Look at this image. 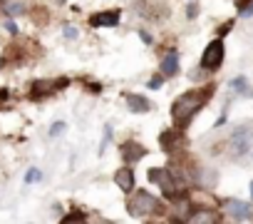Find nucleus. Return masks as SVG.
I'll return each mask as SVG.
<instances>
[{
  "mask_svg": "<svg viewBox=\"0 0 253 224\" xmlns=\"http://www.w3.org/2000/svg\"><path fill=\"white\" fill-rule=\"evenodd\" d=\"M211 95H213V85H206V87H199V90H191V92H184L181 97H176L174 105H171L174 125L179 130H184L196 112L204 110V105L211 100Z\"/></svg>",
  "mask_w": 253,
  "mask_h": 224,
  "instance_id": "obj_1",
  "label": "nucleus"
},
{
  "mask_svg": "<svg viewBox=\"0 0 253 224\" xmlns=\"http://www.w3.org/2000/svg\"><path fill=\"white\" fill-rule=\"evenodd\" d=\"M129 214L132 217H137V219H142V217H149V214H154V212H162L164 209V204L154 197V194H149V192H144V189H139L132 199H129Z\"/></svg>",
  "mask_w": 253,
  "mask_h": 224,
  "instance_id": "obj_2",
  "label": "nucleus"
},
{
  "mask_svg": "<svg viewBox=\"0 0 253 224\" xmlns=\"http://www.w3.org/2000/svg\"><path fill=\"white\" fill-rule=\"evenodd\" d=\"M149 179H152V182H157V184L162 187L164 197H169V199L181 197V194H179V189H176V174H174L171 169L154 167V169H149Z\"/></svg>",
  "mask_w": 253,
  "mask_h": 224,
  "instance_id": "obj_3",
  "label": "nucleus"
},
{
  "mask_svg": "<svg viewBox=\"0 0 253 224\" xmlns=\"http://www.w3.org/2000/svg\"><path fill=\"white\" fill-rule=\"evenodd\" d=\"M221 62H223V40L218 38V40H213V43L206 45L204 57H201V67L204 70H216Z\"/></svg>",
  "mask_w": 253,
  "mask_h": 224,
  "instance_id": "obj_4",
  "label": "nucleus"
},
{
  "mask_svg": "<svg viewBox=\"0 0 253 224\" xmlns=\"http://www.w3.org/2000/svg\"><path fill=\"white\" fill-rule=\"evenodd\" d=\"M231 145H233V155L236 157H246L253 150V130H248V127L236 130L233 137H231Z\"/></svg>",
  "mask_w": 253,
  "mask_h": 224,
  "instance_id": "obj_5",
  "label": "nucleus"
},
{
  "mask_svg": "<svg viewBox=\"0 0 253 224\" xmlns=\"http://www.w3.org/2000/svg\"><path fill=\"white\" fill-rule=\"evenodd\" d=\"M65 85H67L65 77H62V80H38V82H33V97H35V100H38V97H45V95H50V92L65 87Z\"/></svg>",
  "mask_w": 253,
  "mask_h": 224,
  "instance_id": "obj_6",
  "label": "nucleus"
},
{
  "mask_svg": "<svg viewBox=\"0 0 253 224\" xmlns=\"http://www.w3.org/2000/svg\"><path fill=\"white\" fill-rule=\"evenodd\" d=\"M114 182H117V187H119L122 192L129 194V192L134 189V169H132V167H119V169L114 172Z\"/></svg>",
  "mask_w": 253,
  "mask_h": 224,
  "instance_id": "obj_7",
  "label": "nucleus"
},
{
  "mask_svg": "<svg viewBox=\"0 0 253 224\" xmlns=\"http://www.w3.org/2000/svg\"><path fill=\"white\" fill-rule=\"evenodd\" d=\"M226 212H228V217H233V219H251V217H253V207L246 204V202H238V199L226 202Z\"/></svg>",
  "mask_w": 253,
  "mask_h": 224,
  "instance_id": "obj_8",
  "label": "nucleus"
},
{
  "mask_svg": "<svg viewBox=\"0 0 253 224\" xmlns=\"http://www.w3.org/2000/svg\"><path fill=\"white\" fill-rule=\"evenodd\" d=\"M117 23H119V10H104V13H97L89 18L92 28H112Z\"/></svg>",
  "mask_w": 253,
  "mask_h": 224,
  "instance_id": "obj_9",
  "label": "nucleus"
},
{
  "mask_svg": "<svg viewBox=\"0 0 253 224\" xmlns=\"http://www.w3.org/2000/svg\"><path fill=\"white\" fill-rule=\"evenodd\" d=\"M147 155V150L142 147V145H137V142H124L122 145V157H124V162H137V160H142Z\"/></svg>",
  "mask_w": 253,
  "mask_h": 224,
  "instance_id": "obj_10",
  "label": "nucleus"
},
{
  "mask_svg": "<svg viewBox=\"0 0 253 224\" xmlns=\"http://www.w3.org/2000/svg\"><path fill=\"white\" fill-rule=\"evenodd\" d=\"M162 72H164V77H174V75L179 72V53H176V50H171V53L164 55V60H162Z\"/></svg>",
  "mask_w": 253,
  "mask_h": 224,
  "instance_id": "obj_11",
  "label": "nucleus"
},
{
  "mask_svg": "<svg viewBox=\"0 0 253 224\" xmlns=\"http://www.w3.org/2000/svg\"><path fill=\"white\" fill-rule=\"evenodd\" d=\"M189 222H194V224H213V222H218V214H216V209H196L189 217Z\"/></svg>",
  "mask_w": 253,
  "mask_h": 224,
  "instance_id": "obj_12",
  "label": "nucleus"
},
{
  "mask_svg": "<svg viewBox=\"0 0 253 224\" xmlns=\"http://www.w3.org/2000/svg\"><path fill=\"white\" fill-rule=\"evenodd\" d=\"M126 105H129V110L132 112H149L152 110V105H149V100L147 97H142V95H126Z\"/></svg>",
  "mask_w": 253,
  "mask_h": 224,
  "instance_id": "obj_13",
  "label": "nucleus"
},
{
  "mask_svg": "<svg viewBox=\"0 0 253 224\" xmlns=\"http://www.w3.org/2000/svg\"><path fill=\"white\" fill-rule=\"evenodd\" d=\"M231 87H233L238 95H253L251 87H248V82H246V77H233V80H231Z\"/></svg>",
  "mask_w": 253,
  "mask_h": 224,
  "instance_id": "obj_14",
  "label": "nucleus"
},
{
  "mask_svg": "<svg viewBox=\"0 0 253 224\" xmlns=\"http://www.w3.org/2000/svg\"><path fill=\"white\" fill-rule=\"evenodd\" d=\"M176 142H179V135H176V130H174V132H164V135H162V147H164L167 152H171Z\"/></svg>",
  "mask_w": 253,
  "mask_h": 224,
  "instance_id": "obj_15",
  "label": "nucleus"
},
{
  "mask_svg": "<svg viewBox=\"0 0 253 224\" xmlns=\"http://www.w3.org/2000/svg\"><path fill=\"white\" fill-rule=\"evenodd\" d=\"M5 13H8V15H23L25 8H23V3H8V5H5Z\"/></svg>",
  "mask_w": 253,
  "mask_h": 224,
  "instance_id": "obj_16",
  "label": "nucleus"
},
{
  "mask_svg": "<svg viewBox=\"0 0 253 224\" xmlns=\"http://www.w3.org/2000/svg\"><path fill=\"white\" fill-rule=\"evenodd\" d=\"M42 179V172L40 169H30L28 174H25V182H40Z\"/></svg>",
  "mask_w": 253,
  "mask_h": 224,
  "instance_id": "obj_17",
  "label": "nucleus"
},
{
  "mask_svg": "<svg viewBox=\"0 0 253 224\" xmlns=\"http://www.w3.org/2000/svg\"><path fill=\"white\" fill-rule=\"evenodd\" d=\"M162 85H164V77H162V75H154V77L149 80V90H159Z\"/></svg>",
  "mask_w": 253,
  "mask_h": 224,
  "instance_id": "obj_18",
  "label": "nucleus"
},
{
  "mask_svg": "<svg viewBox=\"0 0 253 224\" xmlns=\"http://www.w3.org/2000/svg\"><path fill=\"white\" fill-rule=\"evenodd\" d=\"M62 132H65V122H55V125L50 127V135H52V137H57V135H62Z\"/></svg>",
  "mask_w": 253,
  "mask_h": 224,
  "instance_id": "obj_19",
  "label": "nucleus"
},
{
  "mask_svg": "<svg viewBox=\"0 0 253 224\" xmlns=\"http://www.w3.org/2000/svg\"><path fill=\"white\" fill-rule=\"evenodd\" d=\"M77 219H84V214L82 212H72V214L65 217V222H77Z\"/></svg>",
  "mask_w": 253,
  "mask_h": 224,
  "instance_id": "obj_20",
  "label": "nucleus"
},
{
  "mask_svg": "<svg viewBox=\"0 0 253 224\" xmlns=\"http://www.w3.org/2000/svg\"><path fill=\"white\" fill-rule=\"evenodd\" d=\"M65 38H70V40H75V38H77V30H75L72 25H70V28H65Z\"/></svg>",
  "mask_w": 253,
  "mask_h": 224,
  "instance_id": "obj_21",
  "label": "nucleus"
},
{
  "mask_svg": "<svg viewBox=\"0 0 253 224\" xmlns=\"http://www.w3.org/2000/svg\"><path fill=\"white\" fill-rule=\"evenodd\" d=\"M5 30H8L10 35H15V33H18V28H15V23H13V20H8V23H5Z\"/></svg>",
  "mask_w": 253,
  "mask_h": 224,
  "instance_id": "obj_22",
  "label": "nucleus"
},
{
  "mask_svg": "<svg viewBox=\"0 0 253 224\" xmlns=\"http://www.w3.org/2000/svg\"><path fill=\"white\" fill-rule=\"evenodd\" d=\"M196 13H199L196 5H189V8H186V15H189V18H196Z\"/></svg>",
  "mask_w": 253,
  "mask_h": 224,
  "instance_id": "obj_23",
  "label": "nucleus"
},
{
  "mask_svg": "<svg viewBox=\"0 0 253 224\" xmlns=\"http://www.w3.org/2000/svg\"><path fill=\"white\" fill-rule=\"evenodd\" d=\"M139 35H142V40H144V43H152V35H149V33H144V30H142Z\"/></svg>",
  "mask_w": 253,
  "mask_h": 224,
  "instance_id": "obj_24",
  "label": "nucleus"
},
{
  "mask_svg": "<svg viewBox=\"0 0 253 224\" xmlns=\"http://www.w3.org/2000/svg\"><path fill=\"white\" fill-rule=\"evenodd\" d=\"M251 197H253V182H251Z\"/></svg>",
  "mask_w": 253,
  "mask_h": 224,
  "instance_id": "obj_25",
  "label": "nucleus"
}]
</instances>
